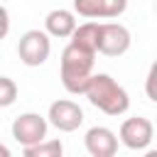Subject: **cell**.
<instances>
[{"label":"cell","mask_w":157,"mask_h":157,"mask_svg":"<svg viewBox=\"0 0 157 157\" xmlns=\"http://www.w3.org/2000/svg\"><path fill=\"white\" fill-rule=\"evenodd\" d=\"M93 64H96V52L69 42L66 49L61 52V64H59V76L64 88L74 96L86 93L88 81L93 76Z\"/></svg>","instance_id":"obj_1"},{"label":"cell","mask_w":157,"mask_h":157,"mask_svg":"<svg viewBox=\"0 0 157 157\" xmlns=\"http://www.w3.org/2000/svg\"><path fill=\"white\" fill-rule=\"evenodd\" d=\"M83 96L88 98V103L93 108L103 110L105 115H123L130 108L128 91L113 76H108V74H93Z\"/></svg>","instance_id":"obj_2"},{"label":"cell","mask_w":157,"mask_h":157,"mask_svg":"<svg viewBox=\"0 0 157 157\" xmlns=\"http://www.w3.org/2000/svg\"><path fill=\"white\" fill-rule=\"evenodd\" d=\"M52 34L47 29H27L17 42V56L25 66H42L52 54Z\"/></svg>","instance_id":"obj_3"},{"label":"cell","mask_w":157,"mask_h":157,"mask_svg":"<svg viewBox=\"0 0 157 157\" xmlns=\"http://www.w3.org/2000/svg\"><path fill=\"white\" fill-rule=\"evenodd\" d=\"M49 125H52L49 118H44L39 113H22L12 120V137L22 147H29V145H37V142L47 140Z\"/></svg>","instance_id":"obj_4"},{"label":"cell","mask_w":157,"mask_h":157,"mask_svg":"<svg viewBox=\"0 0 157 157\" xmlns=\"http://www.w3.org/2000/svg\"><path fill=\"white\" fill-rule=\"evenodd\" d=\"M130 32L120 22H101V39H98V54L103 56H123L130 49Z\"/></svg>","instance_id":"obj_5"},{"label":"cell","mask_w":157,"mask_h":157,"mask_svg":"<svg viewBox=\"0 0 157 157\" xmlns=\"http://www.w3.org/2000/svg\"><path fill=\"white\" fill-rule=\"evenodd\" d=\"M152 135H155V128H152V123H150L147 118H142V115H135V118L123 120L120 132H118L120 142H123L128 150H137V152H142V150L150 147Z\"/></svg>","instance_id":"obj_6"},{"label":"cell","mask_w":157,"mask_h":157,"mask_svg":"<svg viewBox=\"0 0 157 157\" xmlns=\"http://www.w3.org/2000/svg\"><path fill=\"white\" fill-rule=\"evenodd\" d=\"M47 118H49V123H52L56 130H61V132H74V130H78L81 123H83V110H81L78 103H74V101H69V98H59V101H54V103L49 105Z\"/></svg>","instance_id":"obj_7"},{"label":"cell","mask_w":157,"mask_h":157,"mask_svg":"<svg viewBox=\"0 0 157 157\" xmlns=\"http://www.w3.org/2000/svg\"><path fill=\"white\" fill-rule=\"evenodd\" d=\"M83 145H86V150H88L91 157H113L118 152V137L105 125H93L86 132Z\"/></svg>","instance_id":"obj_8"},{"label":"cell","mask_w":157,"mask_h":157,"mask_svg":"<svg viewBox=\"0 0 157 157\" xmlns=\"http://www.w3.org/2000/svg\"><path fill=\"white\" fill-rule=\"evenodd\" d=\"M76 27H78L76 25V15L71 10H64V7L52 10L44 17V29L52 37H59V39H71V34L76 32Z\"/></svg>","instance_id":"obj_9"},{"label":"cell","mask_w":157,"mask_h":157,"mask_svg":"<svg viewBox=\"0 0 157 157\" xmlns=\"http://www.w3.org/2000/svg\"><path fill=\"white\" fill-rule=\"evenodd\" d=\"M98 39H101V22H83L71 34V42L74 44H78L83 49H91L96 54H98Z\"/></svg>","instance_id":"obj_10"},{"label":"cell","mask_w":157,"mask_h":157,"mask_svg":"<svg viewBox=\"0 0 157 157\" xmlns=\"http://www.w3.org/2000/svg\"><path fill=\"white\" fill-rule=\"evenodd\" d=\"M22 155L25 157H61L64 155V145L59 140H42L37 145L22 147Z\"/></svg>","instance_id":"obj_11"},{"label":"cell","mask_w":157,"mask_h":157,"mask_svg":"<svg viewBox=\"0 0 157 157\" xmlns=\"http://www.w3.org/2000/svg\"><path fill=\"white\" fill-rule=\"evenodd\" d=\"M74 12L86 17V20H103V7L101 0H74Z\"/></svg>","instance_id":"obj_12"},{"label":"cell","mask_w":157,"mask_h":157,"mask_svg":"<svg viewBox=\"0 0 157 157\" xmlns=\"http://www.w3.org/2000/svg\"><path fill=\"white\" fill-rule=\"evenodd\" d=\"M17 101V83L10 76H0V108H10Z\"/></svg>","instance_id":"obj_13"},{"label":"cell","mask_w":157,"mask_h":157,"mask_svg":"<svg viewBox=\"0 0 157 157\" xmlns=\"http://www.w3.org/2000/svg\"><path fill=\"white\" fill-rule=\"evenodd\" d=\"M101 7H103V20H113V17H120L125 10H128V0H101Z\"/></svg>","instance_id":"obj_14"},{"label":"cell","mask_w":157,"mask_h":157,"mask_svg":"<svg viewBox=\"0 0 157 157\" xmlns=\"http://www.w3.org/2000/svg\"><path fill=\"white\" fill-rule=\"evenodd\" d=\"M145 93L152 103H157V61L150 66L147 71V78H145Z\"/></svg>","instance_id":"obj_15"},{"label":"cell","mask_w":157,"mask_h":157,"mask_svg":"<svg viewBox=\"0 0 157 157\" xmlns=\"http://www.w3.org/2000/svg\"><path fill=\"white\" fill-rule=\"evenodd\" d=\"M155 10H157V2H155Z\"/></svg>","instance_id":"obj_16"}]
</instances>
